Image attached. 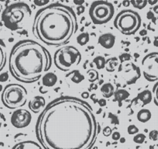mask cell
Wrapping results in <instances>:
<instances>
[{"mask_svg":"<svg viewBox=\"0 0 158 149\" xmlns=\"http://www.w3.org/2000/svg\"><path fill=\"white\" fill-rule=\"evenodd\" d=\"M98 129L93 109L87 102L60 96L42 111L36 124V134L44 149H91Z\"/></svg>","mask_w":158,"mask_h":149,"instance_id":"6da1fadb","label":"cell"},{"mask_svg":"<svg viewBox=\"0 0 158 149\" xmlns=\"http://www.w3.org/2000/svg\"><path fill=\"white\" fill-rule=\"evenodd\" d=\"M85 79V77L83 74L80 73V71L75 70L73 71V76L71 77V81L74 83H80Z\"/></svg>","mask_w":158,"mask_h":149,"instance_id":"603a6c76","label":"cell"},{"mask_svg":"<svg viewBox=\"0 0 158 149\" xmlns=\"http://www.w3.org/2000/svg\"><path fill=\"white\" fill-rule=\"evenodd\" d=\"M101 92L104 98H110L115 93L114 86L111 83H105L102 86Z\"/></svg>","mask_w":158,"mask_h":149,"instance_id":"e0dca14e","label":"cell"},{"mask_svg":"<svg viewBox=\"0 0 158 149\" xmlns=\"http://www.w3.org/2000/svg\"><path fill=\"white\" fill-rule=\"evenodd\" d=\"M6 47L2 40H0V71L6 65Z\"/></svg>","mask_w":158,"mask_h":149,"instance_id":"ac0fdd59","label":"cell"},{"mask_svg":"<svg viewBox=\"0 0 158 149\" xmlns=\"http://www.w3.org/2000/svg\"><path fill=\"white\" fill-rule=\"evenodd\" d=\"M87 74L89 76V81L91 83L96 81L98 78V73L96 70L90 69L87 71Z\"/></svg>","mask_w":158,"mask_h":149,"instance_id":"d4e9b609","label":"cell"},{"mask_svg":"<svg viewBox=\"0 0 158 149\" xmlns=\"http://www.w3.org/2000/svg\"><path fill=\"white\" fill-rule=\"evenodd\" d=\"M137 99L142 103V106H146L149 104L153 100V94L150 90H144L139 93Z\"/></svg>","mask_w":158,"mask_h":149,"instance_id":"9a60e30c","label":"cell"},{"mask_svg":"<svg viewBox=\"0 0 158 149\" xmlns=\"http://www.w3.org/2000/svg\"><path fill=\"white\" fill-rule=\"evenodd\" d=\"M2 90V86H1V85H0V92H1V91Z\"/></svg>","mask_w":158,"mask_h":149,"instance_id":"f6af8a7d","label":"cell"},{"mask_svg":"<svg viewBox=\"0 0 158 149\" xmlns=\"http://www.w3.org/2000/svg\"><path fill=\"white\" fill-rule=\"evenodd\" d=\"M31 10L27 3L16 2L7 6L2 14V21L6 28L17 30L28 20Z\"/></svg>","mask_w":158,"mask_h":149,"instance_id":"277c9868","label":"cell"},{"mask_svg":"<svg viewBox=\"0 0 158 149\" xmlns=\"http://www.w3.org/2000/svg\"><path fill=\"white\" fill-rule=\"evenodd\" d=\"M93 64L98 69H103L106 67V61L102 56H98L93 60Z\"/></svg>","mask_w":158,"mask_h":149,"instance_id":"ffe728a7","label":"cell"},{"mask_svg":"<svg viewBox=\"0 0 158 149\" xmlns=\"http://www.w3.org/2000/svg\"><path fill=\"white\" fill-rule=\"evenodd\" d=\"M34 4H36V6H44L47 5V4L49 2V1L48 0H45V1H43V0H35L34 2Z\"/></svg>","mask_w":158,"mask_h":149,"instance_id":"4dcf8cb0","label":"cell"},{"mask_svg":"<svg viewBox=\"0 0 158 149\" xmlns=\"http://www.w3.org/2000/svg\"><path fill=\"white\" fill-rule=\"evenodd\" d=\"M157 146H158V145H157Z\"/></svg>","mask_w":158,"mask_h":149,"instance_id":"7dc6e473","label":"cell"},{"mask_svg":"<svg viewBox=\"0 0 158 149\" xmlns=\"http://www.w3.org/2000/svg\"><path fill=\"white\" fill-rule=\"evenodd\" d=\"M124 141H125V139H121V142H124Z\"/></svg>","mask_w":158,"mask_h":149,"instance_id":"bcb514c9","label":"cell"},{"mask_svg":"<svg viewBox=\"0 0 158 149\" xmlns=\"http://www.w3.org/2000/svg\"><path fill=\"white\" fill-rule=\"evenodd\" d=\"M10 71L21 83H31L44 75L51 67V56L42 45L32 40L19 41L9 58Z\"/></svg>","mask_w":158,"mask_h":149,"instance_id":"3957f363","label":"cell"},{"mask_svg":"<svg viewBox=\"0 0 158 149\" xmlns=\"http://www.w3.org/2000/svg\"><path fill=\"white\" fill-rule=\"evenodd\" d=\"M153 45H154L155 47H158V40H157V38L155 39L154 43H153Z\"/></svg>","mask_w":158,"mask_h":149,"instance_id":"7bdbcfd3","label":"cell"},{"mask_svg":"<svg viewBox=\"0 0 158 149\" xmlns=\"http://www.w3.org/2000/svg\"><path fill=\"white\" fill-rule=\"evenodd\" d=\"M77 30V17L74 10L60 3H53L40 9L33 21V34L49 46L64 45Z\"/></svg>","mask_w":158,"mask_h":149,"instance_id":"7a4b0ae2","label":"cell"},{"mask_svg":"<svg viewBox=\"0 0 158 149\" xmlns=\"http://www.w3.org/2000/svg\"><path fill=\"white\" fill-rule=\"evenodd\" d=\"M120 137H121L120 134H119V132H118V131L114 132L112 135V138L114 141H118V140H119L120 139Z\"/></svg>","mask_w":158,"mask_h":149,"instance_id":"836d02e7","label":"cell"},{"mask_svg":"<svg viewBox=\"0 0 158 149\" xmlns=\"http://www.w3.org/2000/svg\"><path fill=\"white\" fill-rule=\"evenodd\" d=\"M31 113L27 109H19L13 112L11 116V124L14 127L18 129L25 128L31 123Z\"/></svg>","mask_w":158,"mask_h":149,"instance_id":"30bf717a","label":"cell"},{"mask_svg":"<svg viewBox=\"0 0 158 149\" xmlns=\"http://www.w3.org/2000/svg\"><path fill=\"white\" fill-rule=\"evenodd\" d=\"M147 33V30H141L140 32H139V34L141 35V36H144V35H146Z\"/></svg>","mask_w":158,"mask_h":149,"instance_id":"ab89813d","label":"cell"},{"mask_svg":"<svg viewBox=\"0 0 158 149\" xmlns=\"http://www.w3.org/2000/svg\"><path fill=\"white\" fill-rule=\"evenodd\" d=\"M115 43V36L112 33H107L101 35L98 38V44L106 49H110Z\"/></svg>","mask_w":158,"mask_h":149,"instance_id":"7c38bea8","label":"cell"},{"mask_svg":"<svg viewBox=\"0 0 158 149\" xmlns=\"http://www.w3.org/2000/svg\"><path fill=\"white\" fill-rule=\"evenodd\" d=\"M27 97V89L23 86L19 84H10L2 90L1 99L6 107L15 109L26 104Z\"/></svg>","mask_w":158,"mask_h":149,"instance_id":"52a82bcc","label":"cell"},{"mask_svg":"<svg viewBox=\"0 0 158 149\" xmlns=\"http://www.w3.org/2000/svg\"><path fill=\"white\" fill-rule=\"evenodd\" d=\"M149 138H150L151 141H158V131L156 130H151L149 134Z\"/></svg>","mask_w":158,"mask_h":149,"instance_id":"f1b7e54d","label":"cell"},{"mask_svg":"<svg viewBox=\"0 0 158 149\" xmlns=\"http://www.w3.org/2000/svg\"><path fill=\"white\" fill-rule=\"evenodd\" d=\"M153 101L155 105L158 106V82L154 85L153 88Z\"/></svg>","mask_w":158,"mask_h":149,"instance_id":"4316f807","label":"cell"},{"mask_svg":"<svg viewBox=\"0 0 158 149\" xmlns=\"http://www.w3.org/2000/svg\"><path fill=\"white\" fill-rule=\"evenodd\" d=\"M153 13H152L151 11L148 12V13H147V19H152V18H153Z\"/></svg>","mask_w":158,"mask_h":149,"instance_id":"f35d334b","label":"cell"},{"mask_svg":"<svg viewBox=\"0 0 158 149\" xmlns=\"http://www.w3.org/2000/svg\"><path fill=\"white\" fill-rule=\"evenodd\" d=\"M123 5L125 7H128L130 5V1H128V0H125V1L123 2Z\"/></svg>","mask_w":158,"mask_h":149,"instance_id":"74e56055","label":"cell"},{"mask_svg":"<svg viewBox=\"0 0 158 149\" xmlns=\"http://www.w3.org/2000/svg\"><path fill=\"white\" fill-rule=\"evenodd\" d=\"M146 140V136L143 134H138L135 135V137L133 138V141L136 144H143V143Z\"/></svg>","mask_w":158,"mask_h":149,"instance_id":"484cf974","label":"cell"},{"mask_svg":"<svg viewBox=\"0 0 158 149\" xmlns=\"http://www.w3.org/2000/svg\"><path fill=\"white\" fill-rule=\"evenodd\" d=\"M127 132H128L129 134L130 135L136 134H137L138 132H139V129H138V127H136V126L132 124V125H130L128 127V128H127Z\"/></svg>","mask_w":158,"mask_h":149,"instance_id":"83f0119b","label":"cell"},{"mask_svg":"<svg viewBox=\"0 0 158 149\" xmlns=\"http://www.w3.org/2000/svg\"><path fill=\"white\" fill-rule=\"evenodd\" d=\"M90 36L88 33H82L80 35H78L77 37V42L81 45V46H84L86 44L89 43Z\"/></svg>","mask_w":158,"mask_h":149,"instance_id":"44dd1931","label":"cell"},{"mask_svg":"<svg viewBox=\"0 0 158 149\" xmlns=\"http://www.w3.org/2000/svg\"><path fill=\"white\" fill-rule=\"evenodd\" d=\"M147 2H149V3L151 4V5H153V4H155L157 2V0H156V1H153V2H151V1H147Z\"/></svg>","mask_w":158,"mask_h":149,"instance_id":"ee69618b","label":"cell"},{"mask_svg":"<svg viewBox=\"0 0 158 149\" xmlns=\"http://www.w3.org/2000/svg\"><path fill=\"white\" fill-rule=\"evenodd\" d=\"M119 59H120L121 62H125L127 61H129L131 59V56L128 54H123L119 56Z\"/></svg>","mask_w":158,"mask_h":149,"instance_id":"f546056e","label":"cell"},{"mask_svg":"<svg viewBox=\"0 0 158 149\" xmlns=\"http://www.w3.org/2000/svg\"><path fill=\"white\" fill-rule=\"evenodd\" d=\"M151 112L147 109H142L139 111L136 115L137 120L140 123L145 124V123L148 122L150 119H151Z\"/></svg>","mask_w":158,"mask_h":149,"instance_id":"2e32d148","label":"cell"},{"mask_svg":"<svg viewBox=\"0 0 158 149\" xmlns=\"http://www.w3.org/2000/svg\"><path fill=\"white\" fill-rule=\"evenodd\" d=\"M74 2L77 5H81V4L84 3V1H74Z\"/></svg>","mask_w":158,"mask_h":149,"instance_id":"b9f144b4","label":"cell"},{"mask_svg":"<svg viewBox=\"0 0 158 149\" xmlns=\"http://www.w3.org/2000/svg\"><path fill=\"white\" fill-rule=\"evenodd\" d=\"M12 149H43L37 143L32 141H21L14 145Z\"/></svg>","mask_w":158,"mask_h":149,"instance_id":"5bb4252c","label":"cell"},{"mask_svg":"<svg viewBox=\"0 0 158 149\" xmlns=\"http://www.w3.org/2000/svg\"><path fill=\"white\" fill-rule=\"evenodd\" d=\"M153 11H154L155 13L158 14V6H155L153 7Z\"/></svg>","mask_w":158,"mask_h":149,"instance_id":"60d3db41","label":"cell"},{"mask_svg":"<svg viewBox=\"0 0 158 149\" xmlns=\"http://www.w3.org/2000/svg\"><path fill=\"white\" fill-rule=\"evenodd\" d=\"M98 103L100 106H102H102H106V100H104V99H101V100H98Z\"/></svg>","mask_w":158,"mask_h":149,"instance_id":"e575fe53","label":"cell"},{"mask_svg":"<svg viewBox=\"0 0 158 149\" xmlns=\"http://www.w3.org/2000/svg\"><path fill=\"white\" fill-rule=\"evenodd\" d=\"M81 54L73 46H64L57 50L54 54V65L58 69L67 71L80 63Z\"/></svg>","mask_w":158,"mask_h":149,"instance_id":"8992f818","label":"cell"},{"mask_svg":"<svg viewBox=\"0 0 158 149\" xmlns=\"http://www.w3.org/2000/svg\"><path fill=\"white\" fill-rule=\"evenodd\" d=\"M77 12H78L79 14H81L82 13H84V10H85V7L82 6H77Z\"/></svg>","mask_w":158,"mask_h":149,"instance_id":"d590c367","label":"cell"},{"mask_svg":"<svg viewBox=\"0 0 158 149\" xmlns=\"http://www.w3.org/2000/svg\"><path fill=\"white\" fill-rule=\"evenodd\" d=\"M57 82V76L54 73H46L42 78V85L45 87H53Z\"/></svg>","mask_w":158,"mask_h":149,"instance_id":"4fadbf2b","label":"cell"},{"mask_svg":"<svg viewBox=\"0 0 158 149\" xmlns=\"http://www.w3.org/2000/svg\"><path fill=\"white\" fill-rule=\"evenodd\" d=\"M130 3L133 6V7L138 9V10H142L147 6L148 3L147 0H131Z\"/></svg>","mask_w":158,"mask_h":149,"instance_id":"cb8c5ba5","label":"cell"},{"mask_svg":"<svg viewBox=\"0 0 158 149\" xmlns=\"http://www.w3.org/2000/svg\"><path fill=\"white\" fill-rule=\"evenodd\" d=\"M118 64V59L115 58V57H112V58L109 59V60L106 62V69L109 71H115V66H117Z\"/></svg>","mask_w":158,"mask_h":149,"instance_id":"7402d4cb","label":"cell"},{"mask_svg":"<svg viewBox=\"0 0 158 149\" xmlns=\"http://www.w3.org/2000/svg\"><path fill=\"white\" fill-rule=\"evenodd\" d=\"M141 23L139 13L131 10H126L117 15L114 20V27L123 34L132 35L139 30Z\"/></svg>","mask_w":158,"mask_h":149,"instance_id":"5b68a950","label":"cell"},{"mask_svg":"<svg viewBox=\"0 0 158 149\" xmlns=\"http://www.w3.org/2000/svg\"><path fill=\"white\" fill-rule=\"evenodd\" d=\"M45 105H46L45 99L40 96H37L30 100L28 106L33 113H36L40 112L41 110L43 111L44 109Z\"/></svg>","mask_w":158,"mask_h":149,"instance_id":"8fae6325","label":"cell"},{"mask_svg":"<svg viewBox=\"0 0 158 149\" xmlns=\"http://www.w3.org/2000/svg\"><path fill=\"white\" fill-rule=\"evenodd\" d=\"M142 71L147 81H158V52L150 53L143 58Z\"/></svg>","mask_w":158,"mask_h":149,"instance_id":"9c48e42d","label":"cell"},{"mask_svg":"<svg viewBox=\"0 0 158 149\" xmlns=\"http://www.w3.org/2000/svg\"><path fill=\"white\" fill-rule=\"evenodd\" d=\"M114 96H115V100L121 103V102L127 100L130 96V93H129L128 91L125 90V89H118L116 92H115Z\"/></svg>","mask_w":158,"mask_h":149,"instance_id":"d6986e66","label":"cell"},{"mask_svg":"<svg viewBox=\"0 0 158 149\" xmlns=\"http://www.w3.org/2000/svg\"><path fill=\"white\" fill-rule=\"evenodd\" d=\"M9 79V74L7 73H2L0 74V82L1 83H5Z\"/></svg>","mask_w":158,"mask_h":149,"instance_id":"d6a6232c","label":"cell"},{"mask_svg":"<svg viewBox=\"0 0 158 149\" xmlns=\"http://www.w3.org/2000/svg\"><path fill=\"white\" fill-rule=\"evenodd\" d=\"M81 97H82V99H84V100H86V99H88L89 97V92H84L83 93H81Z\"/></svg>","mask_w":158,"mask_h":149,"instance_id":"8d00e7d4","label":"cell"},{"mask_svg":"<svg viewBox=\"0 0 158 149\" xmlns=\"http://www.w3.org/2000/svg\"><path fill=\"white\" fill-rule=\"evenodd\" d=\"M114 13L113 5L106 1L94 2L89 9V16L93 23L96 25H102L110 21Z\"/></svg>","mask_w":158,"mask_h":149,"instance_id":"ba28073f","label":"cell"},{"mask_svg":"<svg viewBox=\"0 0 158 149\" xmlns=\"http://www.w3.org/2000/svg\"><path fill=\"white\" fill-rule=\"evenodd\" d=\"M112 129L110 128L109 127H106L104 129H103L102 130V133H103V135L106 137H109L110 136L111 134H112Z\"/></svg>","mask_w":158,"mask_h":149,"instance_id":"1f68e13d","label":"cell"}]
</instances>
